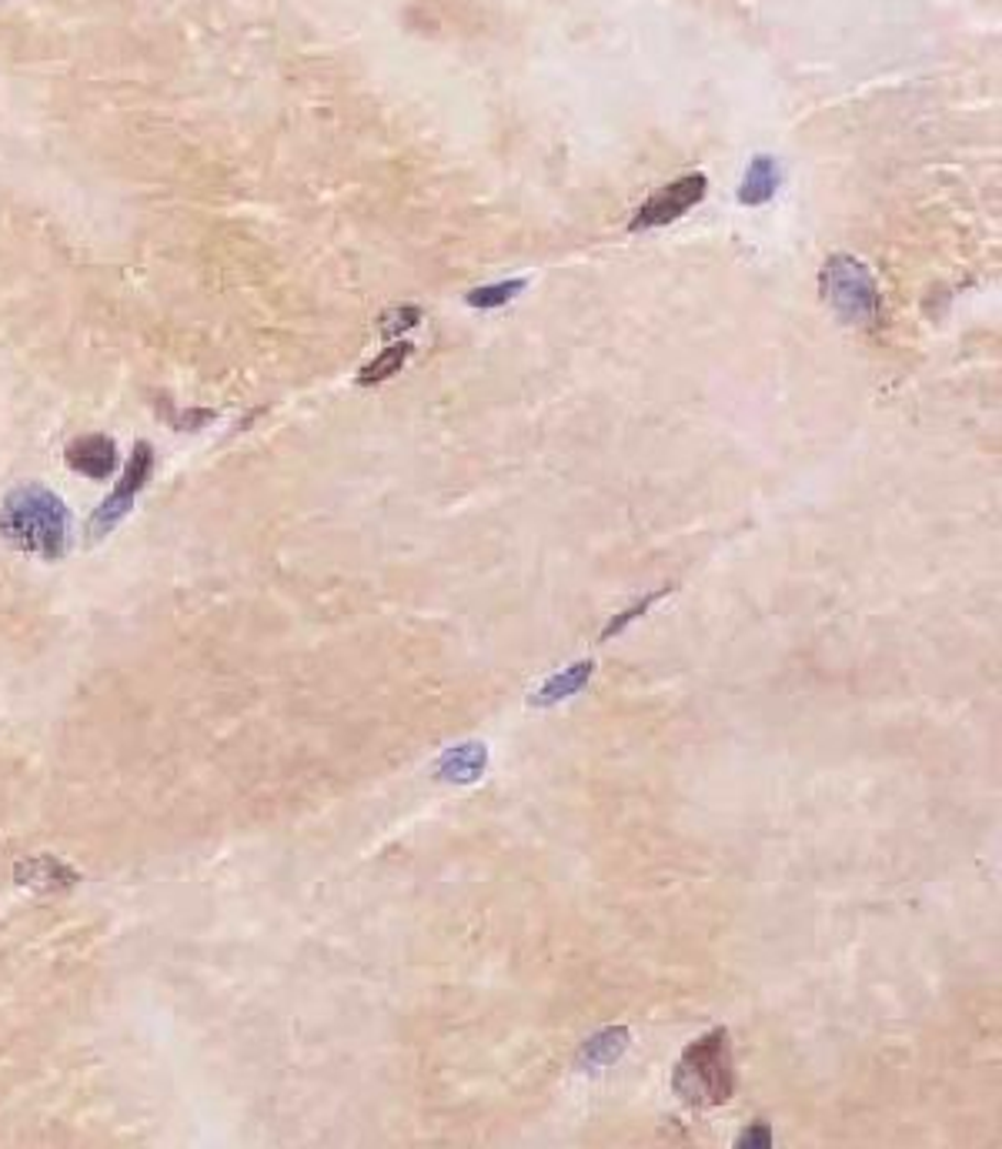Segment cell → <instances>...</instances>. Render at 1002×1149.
Returning a JSON list of instances; mask_svg holds the SVG:
<instances>
[{
  "instance_id": "6da1fadb",
  "label": "cell",
  "mask_w": 1002,
  "mask_h": 1149,
  "mask_svg": "<svg viewBox=\"0 0 1002 1149\" xmlns=\"http://www.w3.org/2000/svg\"><path fill=\"white\" fill-rule=\"evenodd\" d=\"M0 535L18 551L57 561L70 548V512L51 488L27 481L18 484L0 505Z\"/></svg>"
},
{
  "instance_id": "7a4b0ae2",
  "label": "cell",
  "mask_w": 1002,
  "mask_h": 1149,
  "mask_svg": "<svg viewBox=\"0 0 1002 1149\" xmlns=\"http://www.w3.org/2000/svg\"><path fill=\"white\" fill-rule=\"evenodd\" d=\"M676 1093L695 1106H722L735 1093V1062L725 1029L695 1039L676 1066Z\"/></svg>"
},
{
  "instance_id": "3957f363",
  "label": "cell",
  "mask_w": 1002,
  "mask_h": 1149,
  "mask_svg": "<svg viewBox=\"0 0 1002 1149\" xmlns=\"http://www.w3.org/2000/svg\"><path fill=\"white\" fill-rule=\"evenodd\" d=\"M822 294L846 324H872L879 317V288L866 261L832 255L822 268Z\"/></svg>"
},
{
  "instance_id": "277c9868",
  "label": "cell",
  "mask_w": 1002,
  "mask_h": 1149,
  "mask_svg": "<svg viewBox=\"0 0 1002 1149\" xmlns=\"http://www.w3.org/2000/svg\"><path fill=\"white\" fill-rule=\"evenodd\" d=\"M151 471H154V448H151L147 442H141V445L134 448V455H131V461H127V468H124L118 488L98 505V512H94L91 522H88L91 542L111 535V532L124 522V515L134 509V499L141 495V488L147 484Z\"/></svg>"
},
{
  "instance_id": "5b68a950",
  "label": "cell",
  "mask_w": 1002,
  "mask_h": 1149,
  "mask_svg": "<svg viewBox=\"0 0 1002 1149\" xmlns=\"http://www.w3.org/2000/svg\"><path fill=\"white\" fill-rule=\"evenodd\" d=\"M705 188H709V178L705 175H682L679 181L658 188L645 204L642 211L635 214L632 227H661V224H672L679 221L686 211H692L702 198H705Z\"/></svg>"
},
{
  "instance_id": "8992f818",
  "label": "cell",
  "mask_w": 1002,
  "mask_h": 1149,
  "mask_svg": "<svg viewBox=\"0 0 1002 1149\" xmlns=\"http://www.w3.org/2000/svg\"><path fill=\"white\" fill-rule=\"evenodd\" d=\"M67 465L94 481H104L118 468V445L108 435H84L67 445Z\"/></svg>"
},
{
  "instance_id": "52a82bcc",
  "label": "cell",
  "mask_w": 1002,
  "mask_h": 1149,
  "mask_svg": "<svg viewBox=\"0 0 1002 1149\" xmlns=\"http://www.w3.org/2000/svg\"><path fill=\"white\" fill-rule=\"evenodd\" d=\"M628 1049V1029L625 1026H609L602 1033H595L592 1039H584V1046L578 1049V1070L584 1073H599L605 1066L619 1062Z\"/></svg>"
},
{
  "instance_id": "ba28073f",
  "label": "cell",
  "mask_w": 1002,
  "mask_h": 1149,
  "mask_svg": "<svg viewBox=\"0 0 1002 1149\" xmlns=\"http://www.w3.org/2000/svg\"><path fill=\"white\" fill-rule=\"evenodd\" d=\"M485 766H488V746L485 743H461V746H452L438 759L435 772H438V779H448V782H475L485 772Z\"/></svg>"
},
{
  "instance_id": "9c48e42d",
  "label": "cell",
  "mask_w": 1002,
  "mask_h": 1149,
  "mask_svg": "<svg viewBox=\"0 0 1002 1149\" xmlns=\"http://www.w3.org/2000/svg\"><path fill=\"white\" fill-rule=\"evenodd\" d=\"M776 188H779V164L762 154V157H756L748 164V171L742 178V188H738V201L759 208V204H766L776 194Z\"/></svg>"
},
{
  "instance_id": "30bf717a",
  "label": "cell",
  "mask_w": 1002,
  "mask_h": 1149,
  "mask_svg": "<svg viewBox=\"0 0 1002 1149\" xmlns=\"http://www.w3.org/2000/svg\"><path fill=\"white\" fill-rule=\"evenodd\" d=\"M592 672H595V662H575V666L565 669L561 676H552V679L532 695V705L548 709V705H555V702H561V699H571L575 692L584 689V682L592 679Z\"/></svg>"
},
{
  "instance_id": "8fae6325",
  "label": "cell",
  "mask_w": 1002,
  "mask_h": 1149,
  "mask_svg": "<svg viewBox=\"0 0 1002 1149\" xmlns=\"http://www.w3.org/2000/svg\"><path fill=\"white\" fill-rule=\"evenodd\" d=\"M411 345L408 342H401V345H391V348H385L381 355H375V361H368L361 371H358V384H381V381H388L391 375H398L401 368H404V361L411 358Z\"/></svg>"
},
{
  "instance_id": "7c38bea8",
  "label": "cell",
  "mask_w": 1002,
  "mask_h": 1149,
  "mask_svg": "<svg viewBox=\"0 0 1002 1149\" xmlns=\"http://www.w3.org/2000/svg\"><path fill=\"white\" fill-rule=\"evenodd\" d=\"M525 291V281H498V285H485V288H475L468 294V304L471 308H498V304H509L515 294Z\"/></svg>"
},
{
  "instance_id": "4fadbf2b",
  "label": "cell",
  "mask_w": 1002,
  "mask_h": 1149,
  "mask_svg": "<svg viewBox=\"0 0 1002 1149\" xmlns=\"http://www.w3.org/2000/svg\"><path fill=\"white\" fill-rule=\"evenodd\" d=\"M417 321H422V308H414V304L391 308V311L381 314V335H385V338L404 335V332H411V327H414Z\"/></svg>"
},
{
  "instance_id": "5bb4252c",
  "label": "cell",
  "mask_w": 1002,
  "mask_h": 1149,
  "mask_svg": "<svg viewBox=\"0 0 1002 1149\" xmlns=\"http://www.w3.org/2000/svg\"><path fill=\"white\" fill-rule=\"evenodd\" d=\"M18 872H27V879H31V885H51V879H57V875H64V879H77L64 862H57V859H51V856H44V859H34V862H27V866H18Z\"/></svg>"
},
{
  "instance_id": "9a60e30c",
  "label": "cell",
  "mask_w": 1002,
  "mask_h": 1149,
  "mask_svg": "<svg viewBox=\"0 0 1002 1149\" xmlns=\"http://www.w3.org/2000/svg\"><path fill=\"white\" fill-rule=\"evenodd\" d=\"M665 592H668V589H661V592H655V595H648V599H642V602H638V605H632V609H628V612H622V615H619V618H612V625H609V628H605V632H602V642H609V638H612V635H619V632H625V625H628V622H635V618H638V615H645V612H648V609H652V605H655V602H658V599H661V595H665Z\"/></svg>"
},
{
  "instance_id": "2e32d148",
  "label": "cell",
  "mask_w": 1002,
  "mask_h": 1149,
  "mask_svg": "<svg viewBox=\"0 0 1002 1149\" xmlns=\"http://www.w3.org/2000/svg\"><path fill=\"white\" fill-rule=\"evenodd\" d=\"M738 1146H772V1133H769V1126L766 1123H759L756 1129H748L742 1139H738Z\"/></svg>"
}]
</instances>
